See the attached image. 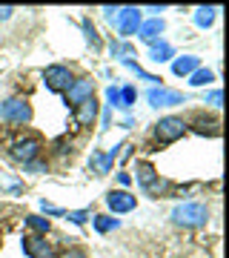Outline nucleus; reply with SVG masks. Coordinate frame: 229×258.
<instances>
[{
	"instance_id": "20e7f679",
	"label": "nucleus",
	"mask_w": 229,
	"mask_h": 258,
	"mask_svg": "<svg viewBox=\"0 0 229 258\" xmlns=\"http://www.w3.org/2000/svg\"><path fill=\"white\" fill-rule=\"evenodd\" d=\"M109 20H115V29L120 32V37L135 35L137 26L143 23V18H140V9H135V6H123V9H115V15H109Z\"/></svg>"
},
{
	"instance_id": "1a4fd4ad",
	"label": "nucleus",
	"mask_w": 229,
	"mask_h": 258,
	"mask_svg": "<svg viewBox=\"0 0 229 258\" xmlns=\"http://www.w3.org/2000/svg\"><path fill=\"white\" fill-rule=\"evenodd\" d=\"M23 252L29 258H55V249H52V244L43 235H29V238H23Z\"/></svg>"
},
{
	"instance_id": "423d86ee",
	"label": "nucleus",
	"mask_w": 229,
	"mask_h": 258,
	"mask_svg": "<svg viewBox=\"0 0 229 258\" xmlns=\"http://www.w3.org/2000/svg\"><path fill=\"white\" fill-rule=\"evenodd\" d=\"M43 81H46V86L52 89V92H66L69 86H72V72H69V66H60V63H55V66H49L43 72Z\"/></svg>"
},
{
	"instance_id": "f3484780",
	"label": "nucleus",
	"mask_w": 229,
	"mask_h": 258,
	"mask_svg": "<svg viewBox=\"0 0 229 258\" xmlns=\"http://www.w3.org/2000/svg\"><path fill=\"white\" fill-rule=\"evenodd\" d=\"M92 224H95V230L101 232V235H106V232L120 227V218H112V215H92Z\"/></svg>"
},
{
	"instance_id": "6e6552de",
	"label": "nucleus",
	"mask_w": 229,
	"mask_h": 258,
	"mask_svg": "<svg viewBox=\"0 0 229 258\" xmlns=\"http://www.w3.org/2000/svg\"><path fill=\"white\" fill-rule=\"evenodd\" d=\"M146 101H149V106H155V109H161V106H178V103H183L186 98H183L181 92L164 89V86H152V89L146 92Z\"/></svg>"
},
{
	"instance_id": "4468645a",
	"label": "nucleus",
	"mask_w": 229,
	"mask_h": 258,
	"mask_svg": "<svg viewBox=\"0 0 229 258\" xmlns=\"http://www.w3.org/2000/svg\"><path fill=\"white\" fill-rule=\"evenodd\" d=\"M195 69H201V60H198L195 55H183V57H178V60L172 63V72L178 75V78H189Z\"/></svg>"
},
{
	"instance_id": "0eeeda50",
	"label": "nucleus",
	"mask_w": 229,
	"mask_h": 258,
	"mask_svg": "<svg viewBox=\"0 0 229 258\" xmlns=\"http://www.w3.org/2000/svg\"><path fill=\"white\" fill-rule=\"evenodd\" d=\"M89 98H95V81H89V78H81V81H72V86L66 89V103L69 106H78V103L89 101Z\"/></svg>"
},
{
	"instance_id": "dca6fc26",
	"label": "nucleus",
	"mask_w": 229,
	"mask_h": 258,
	"mask_svg": "<svg viewBox=\"0 0 229 258\" xmlns=\"http://www.w3.org/2000/svg\"><path fill=\"white\" fill-rule=\"evenodd\" d=\"M172 55H175V49L169 46V43H164V40H158V43L149 46V60H155V63H164V60H169Z\"/></svg>"
},
{
	"instance_id": "f03ea898",
	"label": "nucleus",
	"mask_w": 229,
	"mask_h": 258,
	"mask_svg": "<svg viewBox=\"0 0 229 258\" xmlns=\"http://www.w3.org/2000/svg\"><path fill=\"white\" fill-rule=\"evenodd\" d=\"M137 184H140V189L146 195H152V198H158V195H164L166 189V181L155 172V166L146 164V161H140L137 164Z\"/></svg>"
},
{
	"instance_id": "f257e3e1",
	"label": "nucleus",
	"mask_w": 229,
	"mask_h": 258,
	"mask_svg": "<svg viewBox=\"0 0 229 258\" xmlns=\"http://www.w3.org/2000/svg\"><path fill=\"white\" fill-rule=\"evenodd\" d=\"M172 221L181 224V227H203V224L209 221V210L203 204H195V201L178 204L172 210Z\"/></svg>"
},
{
	"instance_id": "aec40b11",
	"label": "nucleus",
	"mask_w": 229,
	"mask_h": 258,
	"mask_svg": "<svg viewBox=\"0 0 229 258\" xmlns=\"http://www.w3.org/2000/svg\"><path fill=\"white\" fill-rule=\"evenodd\" d=\"M195 132H201V135H218V120L198 118L195 120Z\"/></svg>"
},
{
	"instance_id": "cd10ccee",
	"label": "nucleus",
	"mask_w": 229,
	"mask_h": 258,
	"mask_svg": "<svg viewBox=\"0 0 229 258\" xmlns=\"http://www.w3.org/2000/svg\"><path fill=\"white\" fill-rule=\"evenodd\" d=\"M60 258H86V252H83L81 247H72V249H66V252H63Z\"/></svg>"
},
{
	"instance_id": "5701e85b",
	"label": "nucleus",
	"mask_w": 229,
	"mask_h": 258,
	"mask_svg": "<svg viewBox=\"0 0 229 258\" xmlns=\"http://www.w3.org/2000/svg\"><path fill=\"white\" fill-rule=\"evenodd\" d=\"M132 103H135V89H132V86H123V89H120V106L126 109Z\"/></svg>"
},
{
	"instance_id": "393cba45",
	"label": "nucleus",
	"mask_w": 229,
	"mask_h": 258,
	"mask_svg": "<svg viewBox=\"0 0 229 258\" xmlns=\"http://www.w3.org/2000/svg\"><path fill=\"white\" fill-rule=\"evenodd\" d=\"M66 218H69L72 224H83L86 218H89V212H86V210H74V212H69Z\"/></svg>"
},
{
	"instance_id": "2eb2a0df",
	"label": "nucleus",
	"mask_w": 229,
	"mask_h": 258,
	"mask_svg": "<svg viewBox=\"0 0 229 258\" xmlns=\"http://www.w3.org/2000/svg\"><path fill=\"white\" fill-rule=\"evenodd\" d=\"M118 149H123V144H120V147H115V149H109L106 155H98V152L92 155V164L98 166V172H101V175L112 169V164H115V158H118Z\"/></svg>"
},
{
	"instance_id": "ddd939ff",
	"label": "nucleus",
	"mask_w": 229,
	"mask_h": 258,
	"mask_svg": "<svg viewBox=\"0 0 229 258\" xmlns=\"http://www.w3.org/2000/svg\"><path fill=\"white\" fill-rule=\"evenodd\" d=\"M95 118H98V101L95 98H89V101H83L74 106V123L78 126H92Z\"/></svg>"
},
{
	"instance_id": "4be33fe9",
	"label": "nucleus",
	"mask_w": 229,
	"mask_h": 258,
	"mask_svg": "<svg viewBox=\"0 0 229 258\" xmlns=\"http://www.w3.org/2000/svg\"><path fill=\"white\" fill-rule=\"evenodd\" d=\"M26 224H29L35 232H49V227H52V224H49V218H40V215H29Z\"/></svg>"
},
{
	"instance_id": "b1692460",
	"label": "nucleus",
	"mask_w": 229,
	"mask_h": 258,
	"mask_svg": "<svg viewBox=\"0 0 229 258\" xmlns=\"http://www.w3.org/2000/svg\"><path fill=\"white\" fill-rule=\"evenodd\" d=\"M112 55H120L123 60H129L132 57V46L129 43H112Z\"/></svg>"
},
{
	"instance_id": "c85d7f7f",
	"label": "nucleus",
	"mask_w": 229,
	"mask_h": 258,
	"mask_svg": "<svg viewBox=\"0 0 229 258\" xmlns=\"http://www.w3.org/2000/svg\"><path fill=\"white\" fill-rule=\"evenodd\" d=\"M12 12H15L12 6H0V20H9V18H12Z\"/></svg>"
},
{
	"instance_id": "412c9836",
	"label": "nucleus",
	"mask_w": 229,
	"mask_h": 258,
	"mask_svg": "<svg viewBox=\"0 0 229 258\" xmlns=\"http://www.w3.org/2000/svg\"><path fill=\"white\" fill-rule=\"evenodd\" d=\"M83 32H86V40H89L95 49H101L103 43H101V37H98V29L92 26V20H83Z\"/></svg>"
},
{
	"instance_id": "6ab92c4d",
	"label": "nucleus",
	"mask_w": 229,
	"mask_h": 258,
	"mask_svg": "<svg viewBox=\"0 0 229 258\" xmlns=\"http://www.w3.org/2000/svg\"><path fill=\"white\" fill-rule=\"evenodd\" d=\"M215 81V75L209 72V69H195L192 75H189V83L192 86H206V83H212Z\"/></svg>"
},
{
	"instance_id": "39448f33",
	"label": "nucleus",
	"mask_w": 229,
	"mask_h": 258,
	"mask_svg": "<svg viewBox=\"0 0 229 258\" xmlns=\"http://www.w3.org/2000/svg\"><path fill=\"white\" fill-rule=\"evenodd\" d=\"M0 118L9 123H29L32 120V106L23 98H6L0 103Z\"/></svg>"
},
{
	"instance_id": "a878e982",
	"label": "nucleus",
	"mask_w": 229,
	"mask_h": 258,
	"mask_svg": "<svg viewBox=\"0 0 229 258\" xmlns=\"http://www.w3.org/2000/svg\"><path fill=\"white\" fill-rule=\"evenodd\" d=\"M106 98H109L112 106H120V89L118 86H109V89H106Z\"/></svg>"
},
{
	"instance_id": "f8f14e48",
	"label": "nucleus",
	"mask_w": 229,
	"mask_h": 258,
	"mask_svg": "<svg viewBox=\"0 0 229 258\" xmlns=\"http://www.w3.org/2000/svg\"><path fill=\"white\" fill-rule=\"evenodd\" d=\"M164 29H166L164 18H152V20H143V23L137 26L135 35L140 37V40H146L149 46H152V43H158V37L164 35Z\"/></svg>"
},
{
	"instance_id": "9d476101",
	"label": "nucleus",
	"mask_w": 229,
	"mask_h": 258,
	"mask_svg": "<svg viewBox=\"0 0 229 258\" xmlns=\"http://www.w3.org/2000/svg\"><path fill=\"white\" fill-rule=\"evenodd\" d=\"M106 207H109L112 212H132L137 207V198L129 195L126 189H112V192L106 195Z\"/></svg>"
},
{
	"instance_id": "7ed1b4c3",
	"label": "nucleus",
	"mask_w": 229,
	"mask_h": 258,
	"mask_svg": "<svg viewBox=\"0 0 229 258\" xmlns=\"http://www.w3.org/2000/svg\"><path fill=\"white\" fill-rule=\"evenodd\" d=\"M189 129V123H183V118H175V115H166L155 123V138L161 144H175L178 138H183V132Z\"/></svg>"
},
{
	"instance_id": "9b49d317",
	"label": "nucleus",
	"mask_w": 229,
	"mask_h": 258,
	"mask_svg": "<svg viewBox=\"0 0 229 258\" xmlns=\"http://www.w3.org/2000/svg\"><path fill=\"white\" fill-rule=\"evenodd\" d=\"M40 141L37 138H26V141H15V147H12V155L18 158V161H23V164H32L37 155H40Z\"/></svg>"
},
{
	"instance_id": "bb28decb",
	"label": "nucleus",
	"mask_w": 229,
	"mask_h": 258,
	"mask_svg": "<svg viewBox=\"0 0 229 258\" xmlns=\"http://www.w3.org/2000/svg\"><path fill=\"white\" fill-rule=\"evenodd\" d=\"M206 101H209L212 106H220V101H223V95H220V89H212V92L206 95Z\"/></svg>"
},
{
	"instance_id": "a211bd4d",
	"label": "nucleus",
	"mask_w": 229,
	"mask_h": 258,
	"mask_svg": "<svg viewBox=\"0 0 229 258\" xmlns=\"http://www.w3.org/2000/svg\"><path fill=\"white\" fill-rule=\"evenodd\" d=\"M215 6H201V9L195 12V23H198V26L201 29H209L212 26V20H215Z\"/></svg>"
}]
</instances>
